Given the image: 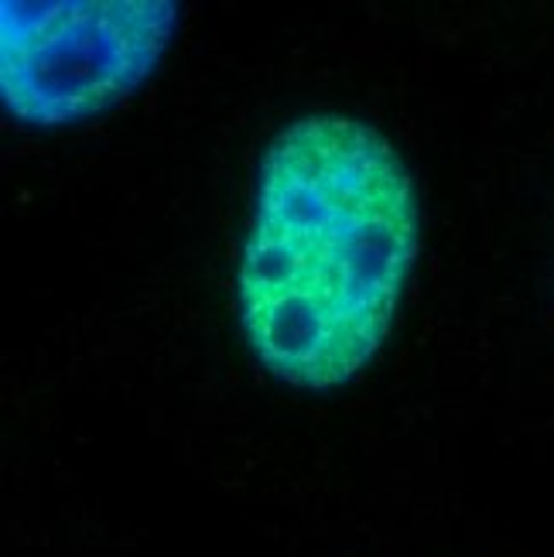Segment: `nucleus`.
Wrapping results in <instances>:
<instances>
[{
  "instance_id": "nucleus-1",
  "label": "nucleus",
  "mask_w": 554,
  "mask_h": 557,
  "mask_svg": "<svg viewBox=\"0 0 554 557\" xmlns=\"http://www.w3.org/2000/svg\"><path fill=\"white\" fill-rule=\"evenodd\" d=\"M418 250L415 185L349 116H301L260 164L239 322L278 380L329 391L373 359Z\"/></svg>"
},
{
  "instance_id": "nucleus-2",
  "label": "nucleus",
  "mask_w": 554,
  "mask_h": 557,
  "mask_svg": "<svg viewBox=\"0 0 554 557\" xmlns=\"http://www.w3.org/2000/svg\"><path fill=\"white\" fill-rule=\"evenodd\" d=\"M175 4H4V103L56 127L116 103L151 76Z\"/></svg>"
}]
</instances>
